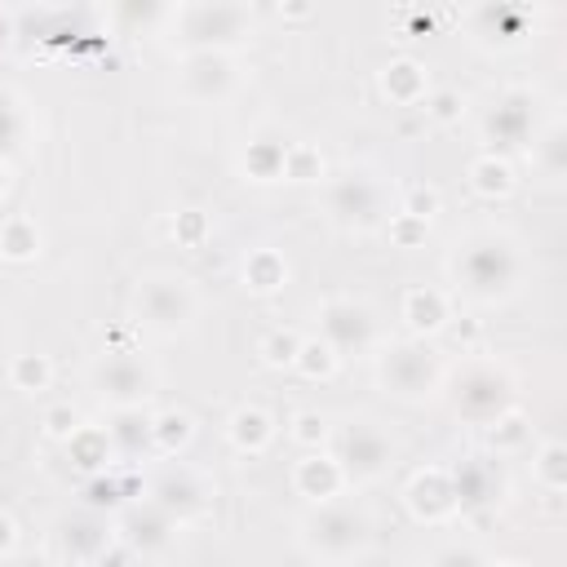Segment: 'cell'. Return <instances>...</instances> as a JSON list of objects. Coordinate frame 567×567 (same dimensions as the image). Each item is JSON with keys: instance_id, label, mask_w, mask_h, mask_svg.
I'll list each match as a JSON object with an SVG mask.
<instances>
[{"instance_id": "cell-1", "label": "cell", "mask_w": 567, "mask_h": 567, "mask_svg": "<svg viewBox=\"0 0 567 567\" xmlns=\"http://www.w3.org/2000/svg\"><path fill=\"white\" fill-rule=\"evenodd\" d=\"M452 275H456V288L474 301H496V297H509L523 279V252L509 235L501 230H478L470 235L456 257H452Z\"/></svg>"}, {"instance_id": "cell-2", "label": "cell", "mask_w": 567, "mask_h": 567, "mask_svg": "<svg viewBox=\"0 0 567 567\" xmlns=\"http://www.w3.org/2000/svg\"><path fill=\"white\" fill-rule=\"evenodd\" d=\"M368 540H372V518H368V509L363 505H354V501H323V505H315L310 514H306V523H301V545L319 558V563H350V558H359L363 549H368Z\"/></svg>"}, {"instance_id": "cell-3", "label": "cell", "mask_w": 567, "mask_h": 567, "mask_svg": "<svg viewBox=\"0 0 567 567\" xmlns=\"http://www.w3.org/2000/svg\"><path fill=\"white\" fill-rule=\"evenodd\" d=\"M447 381L443 372V354L421 341V337H408V341H390L381 354H377V385L403 403H421L430 394H439Z\"/></svg>"}, {"instance_id": "cell-4", "label": "cell", "mask_w": 567, "mask_h": 567, "mask_svg": "<svg viewBox=\"0 0 567 567\" xmlns=\"http://www.w3.org/2000/svg\"><path fill=\"white\" fill-rule=\"evenodd\" d=\"M447 399L456 416L474 425H492L501 412L514 408V372L496 359H465L447 381Z\"/></svg>"}, {"instance_id": "cell-5", "label": "cell", "mask_w": 567, "mask_h": 567, "mask_svg": "<svg viewBox=\"0 0 567 567\" xmlns=\"http://www.w3.org/2000/svg\"><path fill=\"white\" fill-rule=\"evenodd\" d=\"M328 443H332L328 456L341 465L346 483H372V478H381V474L390 470V461H394L390 434H385L377 421H368V416H354V421L337 425V430L328 434Z\"/></svg>"}, {"instance_id": "cell-6", "label": "cell", "mask_w": 567, "mask_h": 567, "mask_svg": "<svg viewBox=\"0 0 567 567\" xmlns=\"http://www.w3.org/2000/svg\"><path fill=\"white\" fill-rule=\"evenodd\" d=\"M190 53H226L252 35V9L244 4H186L177 13Z\"/></svg>"}, {"instance_id": "cell-7", "label": "cell", "mask_w": 567, "mask_h": 567, "mask_svg": "<svg viewBox=\"0 0 567 567\" xmlns=\"http://www.w3.org/2000/svg\"><path fill=\"white\" fill-rule=\"evenodd\" d=\"M133 310H137V323H146V328L168 337V332H182L195 319L199 301H195L190 279H182V275H146L137 284V292H133Z\"/></svg>"}, {"instance_id": "cell-8", "label": "cell", "mask_w": 567, "mask_h": 567, "mask_svg": "<svg viewBox=\"0 0 567 567\" xmlns=\"http://www.w3.org/2000/svg\"><path fill=\"white\" fill-rule=\"evenodd\" d=\"M208 478L199 474V470H190L186 461H164L159 470H155V478H151V487H146V501H155L173 523H190V518H199L204 514V505H208Z\"/></svg>"}, {"instance_id": "cell-9", "label": "cell", "mask_w": 567, "mask_h": 567, "mask_svg": "<svg viewBox=\"0 0 567 567\" xmlns=\"http://www.w3.org/2000/svg\"><path fill=\"white\" fill-rule=\"evenodd\" d=\"M381 182L363 168H346L341 177L328 182V213L341 221V226H354V230H368L381 221Z\"/></svg>"}, {"instance_id": "cell-10", "label": "cell", "mask_w": 567, "mask_h": 567, "mask_svg": "<svg viewBox=\"0 0 567 567\" xmlns=\"http://www.w3.org/2000/svg\"><path fill=\"white\" fill-rule=\"evenodd\" d=\"M319 337L337 350V354H363L377 341V319L363 301L354 297H328L319 306Z\"/></svg>"}, {"instance_id": "cell-11", "label": "cell", "mask_w": 567, "mask_h": 567, "mask_svg": "<svg viewBox=\"0 0 567 567\" xmlns=\"http://www.w3.org/2000/svg\"><path fill=\"white\" fill-rule=\"evenodd\" d=\"M151 385H155V377H151V368L142 359H133V350H106L93 363V390L111 408H142Z\"/></svg>"}, {"instance_id": "cell-12", "label": "cell", "mask_w": 567, "mask_h": 567, "mask_svg": "<svg viewBox=\"0 0 567 567\" xmlns=\"http://www.w3.org/2000/svg\"><path fill=\"white\" fill-rule=\"evenodd\" d=\"M173 532H177V523H173L155 501H133V505H124V514H120V523H115V536H120L128 549H137V554H159V549H168V545H173Z\"/></svg>"}, {"instance_id": "cell-13", "label": "cell", "mask_w": 567, "mask_h": 567, "mask_svg": "<svg viewBox=\"0 0 567 567\" xmlns=\"http://www.w3.org/2000/svg\"><path fill=\"white\" fill-rule=\"evenodd\" d=\"M470 31L487 49H514L532 35V9L527 4H478L470 9Z\"/></svg>"}, {"instance_id": "cell-14", "label": "cell", "mask_w": 567, "mask_h": 567, "mask_svg": "<svg viewBox=\"0 0 567 567\" xmlns=\"http://www.w3.org/2000/svg\"><path fill=\"white\" fill-rule=\"evenodd\" d=\"M483 137L496 146V151H518L527 137H532V93L523 89H509L492 102L487 120H483ZM492 151V155H496Z\"/></svg>"}, {"instance_id": "cell-15", "label": "cell", "mask_w": 567, "mask_h": 567, "mask_svg": "<svg viewBox=\"0 0 567 567\" xmlns=\"http://www.w3.org/2000/svg\"><path fill=\"white\" fill-rule=\"evenodd\" d=\"M182 89L195 102H217V97H226L235 89V62L226 53H186Z\"/></svg>"}, {"instance_id": "cell-16", "label": "cell", "mask_w": 567, "mask_h": 567, "mask_svg": "<svg viewBox=\"0 0 567 567\" xmlns=\"http://www.w3.org/2000/svg\"><path fill=\"white\" fill-rule=\"evenodd\" d=\"M408 509H412L421 523H443V518H452V514H456L452 470L430 465V470L412 474V483H408Z\"/></svg>"}, {"instance_id": "cell-17", "label": "cell", "mask_w": 567, "mask_h": 567, "mask_svg": "<svg viewBox=\"0 0 567 567\" xmlns=\"http://www.w3.org/2000/svg\"><path fill=\"white\" fill-rule=\"evenodd\" d=\"M452 492H456V514H470V509H487L501 501L505 483L496 474L492 461H461L452 470Z\"/></svg>"}, {"instance_id": "cell-18", "label": "cell", "mask_w": 567, "mask_h": 567, "mask_svg": "<svg viewBox=\"0 0 567 567\" xmlns=\"http://www.w3.org/2000/svg\"><path fill=\"white\" fill-rule=\"evenodd\" d=\"M292 487L310 501V505H323V501H337L346 492V474L341 465L328 456V452H306L297 465H292Z\"/></svg>"}, {"instance_id": "cell-19", "label": "cell", "mask_w": 567, "mask_h": 567, "mask_svg": "<svg viewBox=\"0 0 567 567\" xmlns=\"http://www.w3.org/2000/svg\"><path fill=\"white\" fill-rule=\"evenodd\" d=\"M403 319H408V328H412V337H430V332H443L447 323H452V306H447V292H439V288H408L403 292Z\"/></svg>"}, {"instance_id": "cell-20", "label": "cell", "mask_w": 567, "mask_h": 567, "mask_svg": "<svg viewBox=\"0 0 567 567\" xmlns=\"http://www.w3.org/2000/svg\"><path fill=\"white\" fill-rule=\"evenodd\" d=\"M106 545H111L106 518H97V514H75V518L62 523V554H66L71 563H93V558L106 554Z\"/></svg>"}, {"instance_id": "cell-21", "label": "cell", "mask_w": 567, "mask_h": 567, "mask_svg": "<svg viewBox=\"0 0 567 567\" xmlns=\"http://www.w3.org/2000/svg\"><path fill=\"white\" fill-rule=\"evenodd\" d=\"M106 439H111L115 456H142V452H155V447H151V412H146V408H111Z\"/></svg>"}, {"instance_id": "cell-22", "label": "cell", "mask_w": 567, "mask_h": 567, "mask_svg": "<svg viewBox=\"0 0 567 567\" xmlns=\"http://www.w3.org/2000/svg\"><path fill=\"white\" fill-rule=\"evenodd\" d=\"M381 93L399 106H416L430 97V71L416 62V58H394L385 71H381Z\"/></svg>"}, {"instance_id": "cell-23", "label": "cell", "mask_w": 567, "mask_h": 567, "mask_svg": "<svg viewBox=\"0 0 567 567\" xmlns=\"http://www.w3.org/2000/svg\"><path fill=\"white\" fill-rule=\"evenodd\" d=\"M226 439H230L235 452L257 456V452L270 447V439H275V421H270L266 408H252V403H248V408H235L230 421H226Z\"/></svg>"}, {"instance_id": "cell-24", "label": "cell", "mask_w": 567, "mask_h": 567, "mask_svg": "<svg viewBox=\"0 0 567 567\" xmlns=\"http://www.w3.org/2000/svg\"><path fill=\"white\" fill-rule=\"evenodd\" d=\"M66 456H71V465L84 470L89 478L115 465V447H111L106 430H97V425H80V430L66 439Z\"/></svg>"}, {"instance_id": "cell-25", "label": "cell", "mask_w": 567, "mask_h": 567, "mask_svg": "<svg viewBox=\"0 0 567 567\" xmlns=\"http://www.w3.org/2000/svg\"><path fill=\"white\" fill-rule=\"evenodd\" d=\"M284 284H288V261H284V252H275V248H252V252L244 257V288H248V292L270 297V292H279Z\"/></svg>"}, {"instance_id": "cell-26", "label": "cell", "mask_w": 567, "mask_h": 567, "mask_svg": "<svg viewBox=\"0 0 567 567\" xmlns=\"http://www.w3.org/2000/svg\"><path fill=\"white\" fill-rule=\"evenodd\" d=\"M0 257L4 261H35L40 257V226L27 213H9L0 221Z\"/></svg>"}, {"instance_id": "cell-27", "label": "cell", "mask_w": 567, "mask_h": 567, "mask_svg": "<svg viewBox=\"0 0 567 567\" xmlns=\"http://www.w3.org/2000/svg\"><path fill=\"white\" fill-rule=\"evenodd\" d=\"M190 439H195V421H190L186 412H177V408L151 412V447H155L159 456H177Z\"/></svg>"}, {"instance_id": "cell-28", "label": "cell", "mask_w": 567, "mask_h": 567, "mask_svg": "<svg viewBox=\"0 0 567 567\" xmlns=\"http://www.w3.org/2000/svg\"><path fill=\"white\" fill-rule=\"evenodd\" d=\"M470 186L483 195V199H505L509 190H514V168H509V159L505 155H478L474 164H470Z\"/></svg>"}, {"instance_id": "cell-29", "label": "cell", "mask_w": 567, "mask_h": 567, "mask_svg": "<svg viewBox=\"0 0 567 567\" xmlns=\"http://www.w3.org/2000/svg\"><path fill=\"white\" fill-rule=\"evenodd\" d=\"M487 430V447L496 452V456H514V452H523L527 447V439H532V425H527V416L518 412V408H509V412H501L492 425H483Z\"/></svg>"}, {"instance_id": "cell-30", "label": "cell", "mask_w": 567, "mask_h": 567, "mask_svg": "<svg viewBox=\"0 0 567 567\" xmlns=\"http://www.w3.org/2000/svg\"><path fill=\"white\" fill-rule=\"evenodd\" d=\"M284 151H288V142H275V137L248 142V151H244V173H248L252 182H275V177H284Z\"/></svg>"}, {"instance_id": "cell-31", "label": "cell", "mask_w": 567, "mask_h": 567, "mask_svg": "<svg viewBox=\"0 0 567 567\" xmlns=\"http://www.w3.org/2000/svg\"><path fill=\"white\" fill-rule=\"evenodd\" d=\"M337 363H341V354L323 341V337H301V350H297V359H292V368L306 377V381H328L332 372H337Z\"/></svg>"}, {"instance_id": "cell-32", "label": "cell", "mask_w": 567, "mask_h": 567, "mask_svg": "<svg viewBox=\"0 0 567 567\" xmlns=\"http://www.w3.org/2000/svg\"><path fill=\"white\" fill-rule=\"evenodd\" d=\"M532 474H536V483H540L549 496H558V492L567 487V447H563L558 439L540 443V452L532 456Z\"/></svg>"}, {"instance_id": "cell-33", "label": "cell", "mask_w": 567, "mask_h": 567, "mask_svg": "<svg viewBox=\"0 0 567 567\" xmlns=\"http://www.w3.org/2000/svg\"><path fill=\"white\" fill-rule=\"evenodd\" d=\"M9 381H13V390H22V394L49 390V381H53L49 354H18V359L9 363Z\"/></svg>"}, {"instance_id": "cell-34", "label": "cell", "mask_w": 567, "mask_h": 567, "mask_svg": "<svg viewBox=\"0 0 567 567\" xmlns=\"http://www.w3.org/2000/svg\"><path fill=\"white\" fill-rule=\"evenodd\" d=\"M284 177L288 182H319L323 177L319 151L306 146V142H288V151H284Z\"/></svg>"}, {"instance_id": "cell-35", "label": "cell", "mask_w": 567, "mask_h": 567, "mask_svg": "<svg viewBox=\"0 0 567 567\" xmlns=\"http://www.w3.org/2000/svg\"><path fill=\"white\" fill-rule=\"evenodd\" d=\"M297 350H301V337H297L292 328H270V332L261 337V346H257V354H261L270 368H292Z\"/></svg>"}, {"instance_id": "cell-36", "label": "cell", "mask_w": 567, "mask_h": 567, "mask_svg": "<svg viewBox=\"0 0 567 567\" xmlns=\"http://www.w3.org/2000/svg\"><path fill=\"white\" fill-rule=\"evenodd\" d=\"M288 434H292L306 452H323V443H328L332 430H328V416H323V412H310V408H306V412L292 416V430H288Z\"/></svg>"}, {"instance_id": "cell-37", "label": "cell", "mask_w": 567, "mask_h": 567, "mask_svg": "<svg viewBox=\"0 0 567 567\" xmlns=\"http://www.w3.org/2000/svg\"><path fill=\"white\" fill-rule=\"evenodd\" d=\"M22 128H27V120H22L18 97L0 89V159H4V155H9L18 142H22Z\"/></svg>"}, {"instance_id": "cell-38", "label": "cell", "mask_w": 567, "mask_h": 567, "mask_svg": "<svg viewBox=\"0 0 567 567\" xmlns=\"http://www.w3.org/2000/svg\"><path fill=\"white\" fill-rule=\"evenodd\" d=\"M208 217L199 213V208H182L177 217H173V239L182 244V248H199L204 239H208Z\"/></svg>"}, {"instance_id": "cell-39", "label": "cell", "mask_w": 567, "mask_h": 567, "mask_svg": "<svg viewBox=\"0 0 567 567\" xmlns=\"http://www.w3.org/2000/svg\"><path fill=\"white\" fill-rule=\"evenodd\" d=\"M124 492H128V483H124V478L115 474V465H111V470L93 474V483H89V505H93V509H97V505H120Z\"/></svg>"}, {"instance_id": "cell-40", "label": "cell", "mask_w": 567, "mask_h": 567, "mask_svg": "<svg viewBox=\"0 0 567 567\" xmlns=\"http://www.w3.org/2000/svg\"><path fill=\"white\" fill-rule=\"evenodd\" d=\"M532 151H536V164L545 168V177L563 173V128H549L540 142H532Z\"/></svg>"}, {"instance_id": "cell-41", "label": "cell", "mask_w": 567, "mask_h": 567, "mask_svg": "<svg viewBox=\"0 0 567 567\" xmlns=\"http://www.w3.org/2000/svg\"><path fill=\"white\" fill-rule=\"evenodd\" d=\"M425 226H430V221H421V217H412V213H390V239H394L399 248H416V244L425 239Z\"/></svg>"}, {"instance_id": "cell-42", "label": "cell", "mask_w": 567, "mask_h": 567, "mask_svg": "<svg viewBox=\"0 0 567 567\" xmlns=\"http://www.w3.org/2000/svg\"><path fill=\"white\" fill-rule=\"evenodd\" d=\"M80 425H84V421H80V412H75L71 403H58V408L44 412V434H49V439H62V443H66Z\"/></svg>"}, {"instance_id": "cell-43", "label": "cell", "mask_w": 567, "mask_h": 567, "mask_svg": "<svg viewBox=\"0 0 567 567\" xmlns=\"http://www.w3.org/2000/svg\"><path fill=\"white\" fill-rule=\"evenodd\" d=\"M399 213H412V217L430 221V217L439 213V190H434V186H412V190L403 195V208H399Z\"/></svg>"}, {"instance_id": "cell-44", "label": "cell", "mask_w": 567, "mask_h": 567, "mask_svg": "<svg viewBox=\"0 0 567 567\" xmlns=\"http://www.w3.org/2000/svg\"><path fill=\"white\" fill-rule=\"evenodd\" d=\"M425 111L439 120V124H452L461 111H465V97L456 93V89H443V93H434V97H425Z\"/></svg>"}, {"instance_id": "cell-45", "label": "cell", "mask_w": 567, "mask_h": 567, "mask_svg": "<svg viewBox=\"0 0 567 567\" xmlns=\"http://www.w3.org/2000/svg\"><path fill=\"white\" fill-rule=\"evenodd\" d=\"M430 567H487V563H483V554L470 549V545H447V549H439V554L430 558Z\"/></svg>"}, {"instance_id": "cell-46", "label": "cell", "mask_w": 567, "mask_h": 567, "mask_svg": "<svg viewBox=\"0 0 567 567\" xmlns=\"http://www.w3.org/2000/svg\"><path fill=\"white\" fill-rule=\"evenodd\" d=\"M13 549H18V523L0 509V563H4V558H13Z\"/></svg>"}, {"instance_id": "cell-47", "label": "cell", "mask_w": 567, "mask_h": 567, "mask_svg": "<svg viewBox=\"0 0 567 567\" xmlns=\"http://www.w3.org/2000/svg\"><path fill=\"white\" fill-rule=\"evenodd\" d=\"M0 567H44L40 558H27V554H13V558H4Z\"/></svg>"}, {"instance_id": "cell-48", "label": "cell", "mask_w": 567, "mask_h": 567, "mask_svg": "<svg viewBox=\"0 0 567 567\" xmlns=\"http://www.w3.org/2000/svg\"><path fill=\"white\" fill-rule=\"evenodd\" d=\"M9 35H13V18L0 9V44H9Z\"/></svg>"}, {"instance_id": "cell-49", "label": "cell", "mask_w": 567, "mask_h": 567, "mask_svg": "<svg viewBox=\"0 0 567 567\" xmlns=\"http://www.w3.org/2000/svg\"><path fill=\"white\" fill-rule=\"evenodd\" d=\"M9 190V159H0V195Z\"/></svg>"}, {"instance_id": "cell-50", "label": "cell", "mask_w": 567, "mask_h": 567, "mask_svg": "<svg viewBox=\"0 0 567 567\" xmlns=\"http://www.w3.org/2000/svg\"><path fill=\"white\" fill-rule=\"evenodd\" d=\"M0 337H4V310H0Z\"/></svg>"}]
</instances>
